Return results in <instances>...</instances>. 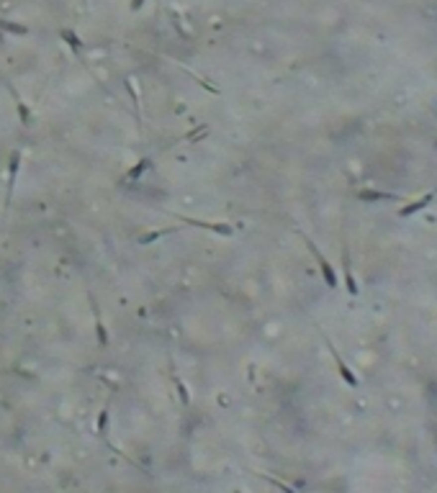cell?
Returning a JSON list of instances; mask_svg holds the SVG:
<instances>
[{
    "label": "cell",
    "instance_id": "9c48e42d",
    "mask_svg": "<svg viewBox=\"0 0 437 493\" xmlns=\"http://www.w3.org/2000/svg\"><path fill=\"white\" fill-rule=\"evenodd\" d=\"M124 90L129 93V100H131V108H134V116H137V126L142 131V103H139V93H137V85H134L131 77H124Z\"/></svg>",
    "mask_w": 437,
    "mask_h": 493
},
{
    "label": "cell",
    "instance_id": "5bb4252c",
    "mask_svg": "<svg viewBox=\"0 0 437 493\" xmlns=\"http://www.w3.org/2000/svg\"><path fill=\"white\" fill-rule=\"evenodd\" d=\"M180 231V226H168V229H157V231H147V234H142L137 242L139 244H152V242H157V239H162V236H170V234H177Z\"/></svg>",
    "mask_w": 437,
    "mask_h": 493
},
{
    "label": "cell",
    "instance_id": "ba28073f",
    "mask_svg": "<svg viewBox=\"0 0 437 493\" xmlns=\"http://www.w3.org/2000/svg\"><path fill=\"white\" fill-rule=\"evenodd\" d=\"M149 167H152V157H142L137 164H134V167L131 170H126L124 172V177H121V180H118V185H124V183H137L139 180V177L149 170Z\"/></svg>",
    "mask_w": 437,
    "mask_h": 493
},
{
    "label": "cell",
    "instance_id": "30bf717a",
    "mask_svg": "<svg viewBox=\"0 0 437 493\" xmlns=\"http://www.w3.org/2000/svg\"><path fill=\"white\" fill-rule=\"evenodd\" d=\"M435 196H437V188H435V190H430L427 196H422L419 201H414V203H409V206L399 208V216H401V218H409V216H414V213H417V211H422L425 206H430V203L435 201Z\"/></svg>",
    "mask_w": 437,
    "mask_h": 493
},
{
    "label": "cell",
    "instance_id": "d6986e66",
    "mask_svg": "<svg viewBox=\"0 0 437 493\" xmlns=\"http://www.w3.org/2000/svg\"><path fill=\"white\" fill-rule=\"evenodd\" d=\"M144 5V0H131V10H139Z\"/></svg>",
    "mask_w": 437,
    "mask_h": 493
},
{
    "label": "cell",
    "instance_id": "2e32d148",
    "mask_svg": "<svg viewBox=\"0 0 437 493\" xmlns=\"http://www.w3.org/2000/svg\"><path fill=\"white\" fill-rule=\"evenodd\" d=\"M170 375H173V383H175V388H177V396H180V403L183 406H190V393H188V388H185V383L180 380V375L175 372V367L170 365Z\"/></svg>",
    "mask_w": 437,
    "mask_h": 493
},
{
    "label": "cell",
    "instance_id": "4fadbf2b",
    "mask_svg": "<svg viewBox=\"0 0 437 493\" xmlns=\"http://www.w3.org/2000/svg\"><path fill=\"white\" fill-rule=\"evenodd\" d=\"M108 419H111V401L105 403V406L100 409V414H98V422H95V434L100 437V439H105L108 437Z\"/></svg>",
    "mask_w": 437,
    "mask_h": 493
},
{
    "label": "cell",
    "instance_id": "8992f818",
    "mask_svg": "<svg viewBox=\"0 0 437 493\" xmlns=\"http://www.w3.org/2000/svg\"><path fill=\"white\" fill-rule=\"evenodd\" d=\"M342 260H345V265H342V273H345V288H348V293L350 295H357V280H355V275H352V265H350V252H348V244L342 242Z\"/></svg>",
    "mask_w": 437,
    "mask_h": 493
},
{
    "label": "cell",
    "instance_id": "9a60e30c",
    "mask_svg": "<svg viewBox=\"0 0 437 493\" xmlns=\"http://www.w3.org/2000/svg\"><path fill=\"white\" fill-rule=\"evenodd\" d=\"M203 137H208V124H201V126H195L193 131H188V134H183L175 144H180V141H188V144H195V141H201Z\"/></svg>",
    "mask_w": 437,
    "mask_h": 493
},
{
    "label": "cell",
    "instance_id": "52a82bcc",
    "mask_svg": "<svg viewBox=\"0 0 437 493\" xmlns=\"http://www.w3.org/2000/svg\"><path fill=\"white\" fill-rule=\"evenodd\" d=\"M8 93L13 95V100H16V108H18V118H21V124H23L26 129H31V126H34V116H31V108H28L26 103H23V98L18 95V90H16V87H13L10 82H8Z\"/></svg>",
    "mask_w": 437,
    "mask_h": 493
},
{
    "label": "cell",
    "instance_id": "7a4b0ae2",
    "mask_svg": "<svg viewBox=\"0 0 437 493\" xmlns=\"http://www.w3.org/2000/svg\"><path fill=\"white\" fill-rule=\"evenodd\" d=\"M180 223L185 226H195V229H203L211 234H219V236H234V226L232 223H219V221H203V218H193V216H183V213H173Z\"/></svg>",
    "mask_w": 437,
    "mask_h": 493
},
{
    "label": "cell",
    "instance_id": "6da1fadb",
    "mask_svg": "<svg viewBox=\"0 0 437 493\" xmlns=\"http://www.w3.org/2000/svg\"><path fill=\"white\" fill-rule=\"evenodd\" d=\"M301 234V239H304V244H306V249L311 252V257L316 260V265H319V273H322V278H324V282H327V288H337L340 285V280H337V273H335V267H332V262H329L324 255H322V249L319 247H316L314 242H311V239L304 234V231H298Z\"/></svg>",
    "mask_w": 437,
    "mask_h": 493
},
{
    "label": "cell",
    "instance_id": "ffe728a7",
    "mask_svg": "<svg viewBox=\"0 0 437 493\" xmlns=\"http://www.w3.org/2000/svg\"><path fill=\"white\" fill-rule=\"evenodd\" d=\"M232 493H242V491H239V488H237V491H232Z\"/></svg>",
    "mask_w": 437,
    "mask_h": 493
},
{
    "label": "cell",
    "instance_id": "8fae6325",
    "mask_svg": "<svg viewBox=\"0 0 437 493\" xmlns=\"http://www.w3.org/2000/svg\"><path fill=\"white\" fill-rule=\"evenodd\" d=\"M357 201L375 203V201H401V198L396 193H386V190H357Z\"/></svg>",
    "mask_w": 437,
    "mask_h": 493
},
{
    "label": "cell",
    "instance_id": "5b68a950",
    "mask_svg": "<svg viewBox=\"0 0 437 493\" xmlns=\"http://www.w3.org/2000/svg\"><path fill=\"white\" fill-rule=\"evenodd\" d=\"M87 303H90V308H93V319H95V334H98V345H100V347H108L111 337H108V329H105V324H103V316H100V306H98V301H95L93 290H87Z\"/></svg>",
    "mask_w": 437,
    "mask_h": 493
},
{
    "label": "cell",
    "instance_id": "3957f363",
    "mask_svg": "<svg viewBox=\"0 0 437 493\" xmlns=\"http://www.w3.org/2000/svg\"><path fill=\"white\" fill-rule=\"evenodd\" d=\"M21 162H23V152L21 149H13L10 157H8V185H5V208H3V218L8 216L10 211V201H13V190H16V177H18V170H21Z\"/></svg>",
    "mask_w": 437,
    "mask_h": 493
},
{
    "label": "cell",
    "instance_id": "ac0fdd59",
    "mask_svg": "<svg viewBox=\"0 0 437 493\" xmlns=\"http://www.w3.org/2000/svg\"><path fill=\"white\" fill-rule=\"evenodd\" d=\"M258 478H262L265 483H270V486H275V488H280L283 493H298L296 488H291V486H285L283 481H278V478H270V475H265V473H258Z\"/></svg>",
    "mask_w": 437,
    "mask_h": 493
},
{
    "label": "cell",
    "instance_id": "e0dca14e",
    "mask_svg": "<svg viewBox=\"0 0 437 493\" xmlns=\"http://www.w3.org/2000/svg\"><path fill=\"white\" fill-rule=\"evenodd\" d=\"M0 31L13 34V36H26V34H28V28H26V26H21V23H13V21L0 18Z\"/></svg>",
    "mask_w": 437,
    "mask_h": 493
},
{
    "label": "cell",
    "instance_id": "7c38bea8",
    "mask_svg": "<svg viewBox=\"0 0 437 493\" xmlns=\"http://www.w3.org/2000/svg\"><path fill=\"white\" fill-rule=\"evenodd\" d=\"M59 39H62L65 44H67V47L72 49V54L75 57H80L83 54V47H85V41L78 36V34H75L72 31V28H62V31H59Z\"/></svg>",
    "mask_w": 437,
    "mask_h": 493
},
{
    "label": "cell",
    "instance_id": "277c9868",
    "mask_svg": "<svg viewBox=\"0 0 437 493\" xmlns=\"http://www.w3.org/2000/svg\"><path fill=\"white\" fill-rule=\"evenodd\" d=\"M324 345H327V350H329V354H332V360H335V365H337V372H340V378H342L345 383H348L350 388H357V385H360V380H357V375H355V372L350 370V365H348V362H345V360H342V357H340V352H337V347L332 345V339H329V337H324Z\"/></svg>",
    "mask_w": 437,
    "mask_h": 493
}]
</instances>
